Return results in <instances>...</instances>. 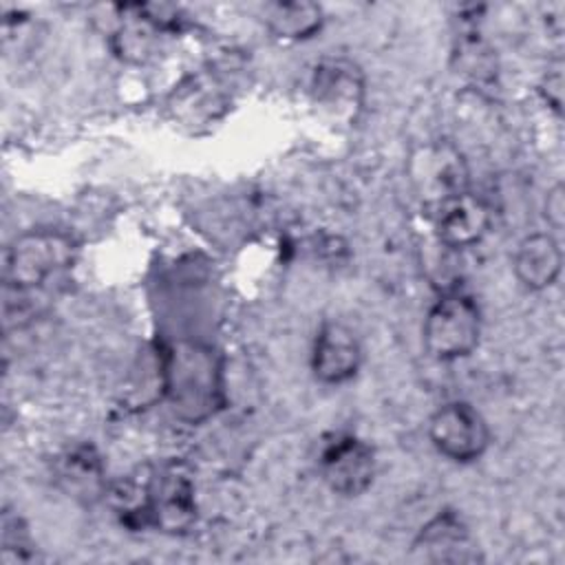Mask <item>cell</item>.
Segmentation results:
<instances>
[{
	"instance_id": "1",
	"label": "cell",
	"mask_w": 565,
	"mask_h": 565,
	"mask_svg": "<svg viewBox=\"0 0 565 565\" xmlns=\"http://www.w3.org/2000/svg\"><path fill=\"white\" fill-rule=\"evenodd\" d=\"M161 386L183 417H207L221 395V373L212 351L192 344L163 351Z\"/></svg>"
},
{
	"instance_id": "2",
	"label": "cell",
	"mask_w": 565,
	"mask_h": 565,
	"mask_svg": "<svg viewBox=\"0 0 565 565\" xmlns=\"http://www.w3.org/2000/svg\"><path fill=\"white\" fill-rule=\"evenodd\" d=\"M75 241L60 230H29L4 252V282L13 291H33L75 260Z\"/></svg>"
},
{
	"instance_id": "3",
	"label": "cell",
	"mask_w": 565,
	"mask_h": 565,
	"mask_svg": "<svg viewBox=\"0 0 565 565\" xmlns=\"http://www.w3.org/2000/svg\"><path fill=\"white\" fill-rule=\"evenodd\" d=\"M481 338V311L472 296L461 289H444L428 309L422 327V342L430 358L455 362L468 358Z\"/></svg>"
},
{
	"instance_id": "4",
	"label": "cell",
	"mask_w": 565,
	"mask_h": 565,
	"mask_svg": "<svg viewBox=\"0 0 565 565\" xmlns=\"http://www.w3.org/2000/svg\"><path fill=\"white\" fill-rule=\"evenodd\" d=\"M428 437L444 457L468 463L479 459L488 444L490 430L483 415L468 402H448L428 419Z\"/></svg>"
},
{
	"instance_id": "5",
	"label": "cell",
	"mask_w": 565,
	"mask_h": 565,
	"mask_svg": "<svg viewBox=\"0 0 565 565\" xmlns=\"http://www.w3.org/2000/svg\"><path fill=\"white\" fill-rule=\"evenodd\" d=\"M411 179L428 205L468 190L466 161L450 141H433L411 157Z\"/></svg>"
},
{
	"instance_id": "6",
	"label": "cell",
	"mask_w": 565,
	"mask_h": 565,
	"mask_svg": "<svg viewBox=\"0 0 565 565\" xmlns=\"http://www.w3.org/2000/svg\"><path fill=\"white\" fill-rule=\"evenodd\" d=\"M320 477L331 492L358 497L373 483L375 452L355 435H338L322 448Z\"/></svg>"
},
{
	"instance_id": "7",
	"label": "cell",
	"mask_w": 565,
	"mask_h": 565,
	"mask_svg": "<svg viewBox=\"0 0 565 565\" xmlns=\"http://www.w3.org/2000/svg\"><path fill=\"white\" fill-rule=\"evenodd\" d=\"M311 99L335 121L353 124L364 104V77L344 57L322 60L311 77Z\"/></svg>"
},
{
	"instance_id": "8",
	"label": "cell",
	"mask_w": 565,
	"mask_h": 565,
	"mask_svg": "<svg viewBox=\"0 0 565 565\" xmlns=\"http://www.w3.org/2000/svg\"><path fill=\"white\" fill-rule=\"evenodd\" d=\"M433 232L441 247L466 249L483 241L490 230V207L477 194L463 190L433 205Z\"/></svg>"
},
{
	"instance_id": "9",
	"label": "cell",
	"mask_w": 565,
	"mask_h": 565,
	"mask_svg": "<svg viewBox=\"0 0 565 565\" xmlns=\"http://www.w3.org/2000/svg\"><path fill=\"white\" fill-rule=\"evenodd\" d=\"M362 364L358 335L342 322H324L313 340L311 371L324 384L349 382Z\"/></svg>"
},
{
	"instance_id": "10",
	"label": "cell",
	"mask_w": 565,
	"mask_h": 565,
	"mask_svg": "<svg viewBox=\"0 0 565 565\" xmlns=\"http://www.w3.org/2000/svg\"><path fill=\"white\" fill-rule=\"evenodd\" d=\"M563 267L558 241L547 232L527 234L514 252V274L519 282L532 291L552 287Z\"/></svg>"
},
{
	"instance_id": "11",
	"label": "cell",
	"mask_w": 565,
	"mask_h": 565,
	"mask_svg": "<svg viewBox=\"0 0 565 565\" xmlns=\"http://www.w3.org/2000/svg\"><path fill=\"white\" fill-rule=\"evenodd\" d=\"M472 539L455 512H439L433 516L417 534L415 539V550H419L428 561L435 563H461V561H472Z\"/></svg>"
},
{
	"instance_id": "12",
	"label": "cell",
	"mask_w": 565,
	"mask_h": 565,
	"mask_svg": "<svg viewBox=\"0 0 565 565\" xmlns=\"http://www.w3.org/2000/svg\"><path fill=\"white\" fill-rule=\"evenodd\" d=\"M267 29L280 40H307L316 35L324 24L322 7L316 2L294 0V2H276L267 7L265 13Z\"/></svg>"
},
{
	"instance_id": "13",
	"label": "cell",
	"mask_w": 565,
	"mask_h": 565,
	"mask_svg": "<svg viewBox=\"0 0 565 565\" xmlns=\"http://www.w3.org/2000/svg\"><path fill=\"white\" fill-rule=\"evenodd\" d=\"M102 475V461L90 446L71 448L57 461V479L62 488L73 497H97L104 490Z\"/></svg>"
},
{
	"instance_id": "14",
	"label": "cell",
	"mask_w": 565,
	"mask_h": 565,
	"mask_svg": "<svg viewBox=\"0 0 565 565\" xmlns=\"http://www.w3.org/2000/svg\"><path fill=\"white\" fill-rule=\"evenodd\" d=\"M545 218L554 230L563 227L565 221V192L563 185H554L545 199Z\"/></svg>"
}]
</instances>
